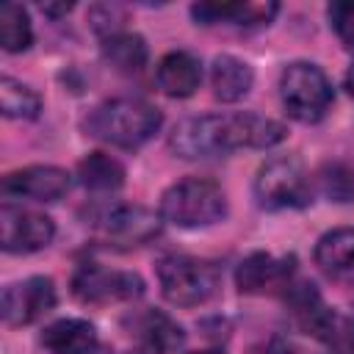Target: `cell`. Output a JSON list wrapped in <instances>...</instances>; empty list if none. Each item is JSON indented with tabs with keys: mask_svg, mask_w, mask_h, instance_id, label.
<instances>
[{
	"mask_svg": "<svg viewBox=\"0 0 354 354\" xmlns=\"http://www.w3.org/2000/svg\"><path fill=\"white\" fill-rule=\"evenodd\" d=\"M285 138V127L260 113H205L174 124L169 147L185 160L224 158L232 149H268Z\"/></svg>",
	"mask_w": 354,
	"mask_h": 354,
	"instance_id": "cell-1",
	"label": "cell"
},
{
	"mask_svg": "<svg viewBox=\"0 0 354 354\" xmlns=\"http://www.w3.org/2000/svg\"><path fill=\"white\" fill-rule=\"evenodd\" d=\"M160 124H163L160 111L141 97L105 100L86 116L88 136L122 149H136L147 144L160 130Z\"/></svg>",
	"mask_w": 354,
	"mask_h": 354,
	"instance_id": "cell-2",
	"label": "cell"
},
{
	"mask_svg": "<svg viewBox=\"0 0 354 354\" xmlns=\"http://www.w3.org/2000/svg\"><path fill=\"white\" fill-rule=\"evenodd\" d=\"M224 216L227 196L218 183L205 177H185L166 188V194L160 196V218L183 230L210 227Z\"/></svg>",
	"mask_w": 354,
	"mask_h": 354,
	"instance_id": "cell-3",
	"label": "cell"
},
{
	"mask_svg": "<svg viewBox=\"0 0 354 354\" xmlns=\"http://www.w3.org/2000/svg\"><path fill=\"white\" fill-rule=\"evenodd\" d=\"M279 100L290 119L313 124L329 111L335 91L321 66L310 61L288 64L279 75Z\"/></svg>",
	"mask_w": 354,
	"mask_h": 354,
	"instance_id": "cell-4",
	"label": "cell"
},
{
	"mask_svg": "<svg viewBox=\"0 0 354 354\" xmlns=\"http://www.w3.org/2000/svg\"><path fill=\"white\" fill-rule=\"evenodd\" d=\"M158 282L166 301L177 307H196L218 290V268L210 260L171 254L158 263Z\"/></svg>",
	"mask_w": 354,
	"mask_h": 354,
	"instance_id": "cell-5",
	"label": "cell"
},
{
	"mask_svg": "<svg viewBox=\"0 0 354 354\" xmlns=\"http://www.w3.org/2000/svg\"><path fill=\"white\" fill-rule=\"evenodd\" d=\"M254 196H257V205L266 210L304 207L313 199V183L299 158L282 155L260 166L254 177Z\"/></svg>",
	"mask_w": 354,
	"mask_h": 354,
	"instance_id": "cell-6",
	"label": "cell"
},
{
	"mask_svg": "<svg viewBox=\"0 0 354 354\" xmlns=\"http://www.w3.org/2000/svg\"><path fill=\"white\" fill-rule=\"evenodd\" d=\"M72 293L83 304H111L141 296L144 282L133 271H113L97 263H86L72 277Z\"/></svg>",
	"mask_w": 354,
	"mask_h": 354,
	"instance_id": "cell-7",
	"label": "cell"
},
{
	"mask_svg": "<svg viewBox=\"0 0 354 354\" xmlns=\"http://www.w3.org/2000/svg\"><path fill=\"white\" fill-rule=\"evenodd\" d=\"M55 224L39 210H28L6 202L0 207V246L8 254H30L50 246Z\"/></svg>",
	"mask_w": 354,
	"mask_h": 354,
	"instance_id": "cell-8",
	"label": "cell"
},
{
	"mask_svg": "<svg viewBox=\"0 0 354 354\" xmlns=\"http://www.w3.org/2000/svg\"><path fill=\"white\" fill-rule=\"evenodd\" d=\"M91 221L113 246H144L160 232V216L141 205H111L94 213Z\"/></svg>",
	"mask_w": 354,
	"mask_h": 354,
	"instance_id": "cell-9",
	"label": "cell"
},
{
	"mask_svg": "<svg viewBox=\"0 0 354 354\" xmlns=\"http://www.w3.org/2000/svg\"><path fill=\"white\" fill-rule=\"evenodd\" d=\"M55 304V285L50 277H28L3 290L0 313L8 326H25L39 321Z\"/></svg>",
	"mask_w": 354,
	"mask_h": 354,
	"instance_id": "cell-10",
	"label": "cell"
},
{
	"mask_svg": "<svg viewBox=\"0 0 354 354\" xmlns=\"http://www.w3.org/2000/svg\"><path fill=\"white\" fill-rule=\"evenodd\" d=\"M72 188V177L58 166H25L3 180V194L30 202H58Z\"/></svg>",
	"mask_w": 354,
	"mask_h": 354,
	"instance_id": "cell-11",
	"label": "cell"
},
{
	"mask_svg": "<svg viewBox=\"0 0 354 354\" xmlns=\"http://www.w3.org/2000/svg\"><path fill=\"white\" fill-rule=\"evenodd\" d=\"M293 277V257L277 260L268 252H252L238 263L235 282L241 293H271L285 290Z\"/></svg>",
	"mask_w": 354,
	"mask_h": 354,
	"instance_id": "cell-12",
	"label": "cell"
},
{
	"mask_svg": "<svg viewBox=\"0 0 354 354\" xmlns=\"http://www.w3.org/2000/svg\"><path fill=\"white\" fill-rule=\"evenodd\" d=\"M155 80L166 97H174V100L191 97L202 83V64L196 55L185 50L166 53L155 66Z\"/></svg>",
	"mask_w": 354,
	"mask_h": 354,
	"instance_id": "cell-13",
	"label": "cell"
},
{
	"mask_svg": "<svg viewBox=\"0 0 354 354\" xmlns=\"http://www.w3.org/2000/svg\"><path fill=\"white\" fill-rule=\"evenodd\" d=\"M315 266L335 279H354V227H337L318 238Z\"/></svg>",
	"mask_w": 354,
	"mask_h": 354,
	"instance_id": "cell-14",
	"label": "cell"
},
{
	"mask_svg": "<svg viewBox=\"0 0 354 354\" xmlns=\"http://www.w3.org/2000/svg\"><path fill=\"white\" fill-rule=\"evenodd\" d=\"M191 14L202 25H260L277 14V3H194Z\"/></svg>",
	"mask_w": 354,
	"mask_h": 354,
	"instance_id": "cell-15",
	"label": "cell"
},
{
	"mask_svg": "<svg viewBox=\"0 0 354 354\" xmlns=\"http://www.w3.org/2000/svg\"><path fill=\"white\" fill-rule=\"evenodd\" d=\"M41 343L50 354H91L97 348V329L83 318H61L44 329Z\"/></svg>",
	"mask_w": 354,
	"mask_h": 354,
	"instance_id": "cell-16",
	"label": "cell"
},
{
	"mask_svg": "<svg viewBox=\"0 0 354 354\" xmlns=\"http://www.w3.org/2000/svg\"><path fill=\"white\" fill-rule=\"evenodd\" d=\"M252 83H254L252 66L235 55H218L210 66V88H213L216 100H221V102L243 100L249 94Z\"/></svg>",
	"mask_w": 354,
	"mask_h": 354,
	"instance_id": "cell-17",
	"label": "cell"
},
{
	"mask_svg": "<svg viewBox=\"0 0 354 354\" xmlns=\"http://www.w3.org/2000/svg\"><path fill=\"white\" fill-rule=\"evenodd\" d=\"M138 337L149 354H174L185 343L183 326L158 310H149L138 318Z\"/></svg>",
	"mask_w": 354,
	"mask_h": 354,
	"instance_id": "cell-18",
	"label": "cell"
},
{
	"mask_svg": "<svg viewBox=\"0 0 354 354\" xmlns=\"http://www.w3.org/2000/svg\"><path fill=\"white\" fill-rule=\"evenodd\" d=\"M307 332L315 335L335 354H354V318L351 315H340L329 307H321L318 315L310 321Z\"/></svg>",
	"mask_w": 354,
	"mask_h": 354,
	"instance_id": "cell-19",
	"label": "cell"
},
{
	"mask_svg": "<svg viewBox=\"0 0 354 354\" xmlns=\"http://www.w3.org/2000/svg\"><path fill=\"white\" fill-rule=\"evenodd\" d=\"M102 58L122 75H136L147 64V44L138 33L119 30L108 39H102Z\"/></svg>",
	"mask_w": 354,
	"mask_h": 354,
	"instance_id": "cell-20",
	"label": "cell"
},
{
	"mask_svg": "<svg viewBox=\"0 0 354 354\" xmlns=\"http://www.w3.org/2000/svg\"><path fill=\"white\" fill-rule=\"evenodd\" d=\"M77 180L91 191H116L124 183V166L105 152H91L77 163Z\"/></svg>",
	"mask_w": 354,
	"mask_h": 354,
	"instance_id": "cell-21",
	"label": "cell"
},
{
	"mask_svg": "<svg viewBox=\"0 0 354 354\" xmlns=\"http://www.w3.org/2000/svg\"><path fill=\"white\" fill-rule=\"evenodd\" d=\"M33 41L30 17L19 3L0 6V47L6 53H25Z\"/></svg>",
	"mask_w": 354,
	"mask_h": 354,
	"instance_id": "cell-22",
	"label": "cell"
},
{
	"mask_svg": "<svg viewBox=\"0 0 354 354\" xmlns=\"http://www.w3.org/2000/svg\"><path fill=\"white\" fill-rule=\"evenodd\" d=\"M0 111L8 119H36L41 111V97L36 88L6 75L0 80Z\"/></svg>",
	"mask_w": 354,
	"mask_h": 354,
	"instance_id": "cell-23",
	"label": "cell"
},
{
	"mask_svg": "<svg viewBox=\"0 0 354 354\" xmlns=\"http://www.w3.org/2000/svg\"><path fill=\"white\" fill-rule=\"evenodd\" d=\"M318 188L332 202H354V171L346 163H326L318 171Z\"/></svg>",
	"mask_w": 354,
	"mask_h": 354,
	"instance_id": "cell-24",
	"label": "cell"
},
{
	"mask_svg": "<svg viewBox=\"0 0 354 354\" xmlns=\"http://www.w3.org/2000/svg\"><path fill=\"white\" fill-rule=\"evenodd\" d=\"M329 25L343 44L354 47V0H337L329 6Z\"/></svg>",
	"mask_w": 354,
	"mask_h": 354,
	"instance_id": "cell-25",
	"label": "cell"
},
{
	"mask_svg": "<svg viewBox=\"0 0 354 354\" xmlns=\"http://www.w3.org/2000/svg\"><path fill=\"white\" fill-rule=\"evenodd\" d=\"M88 17H91V28L97 33H102V39L119 33L122 30V19H124L119 6H94Z\"/></svg>",
	"mask_w": 354,
	"mask_h": 354,
	"instance_id": "cell-26",
	"label": "cell"
},
{
	"mask_svg": "<svg viewBox=\"0 0 354 354\" xmlns=\"http://www.w3.org/2000/svg\"><path fill=\"white\" fill-rule=\"evenodd\" d=\"M69 8H72V3H64V6H41V11H44V14H53V17L66 14Z\"/></svg>",
	"mask_w": 354,
	"mask_h": 354,
	"instance_id": "cell-27",
	"label": "cell"
},
{
	"mask_svg": "<svg viewBox=\"0 0 354 354\" xmlns=\"http://www.w3.org/2000/svg\"><path fill=\"white\" fill-rule=\"evenodd\" d=\"M346 88H348V94L354 97V64H351L348 72H346Z\"/></svg>",
	"mask_w": 354,
	"mask_h": 354,
	"instance_id": "cell-28",
	"label": "cell"
},
{
	"mask_svg": "<svg viewBox=\"0 0 354 354\" xmlns=\"http://www.w3.org/2000/svg\"><path fill=\"white\" fill-rule=\"evenodd\" d=\"M191 354H221V351H191Z\"/></svg>",
	"mask_w": 354,
	"mask_h": 354,
	"instance_id": "cell-29",
	"label": "cell"
},
{
	"mask_svg": "<svg viewBox=\"0 0 354 354\" xmlns=\"http://www.w3.org/2000/svg\"><path fill=\"white\" fill-rule=\"evenodd\" d=\"M130 354H133V351H130ZM136 354H149V351H147V348H144V351H136Z\"/></svg>",
	"mask_w": 354,
	"mask_h": 354,
	"instance_id": "cell-30",
	"label": "cell"
}]
</instances>
